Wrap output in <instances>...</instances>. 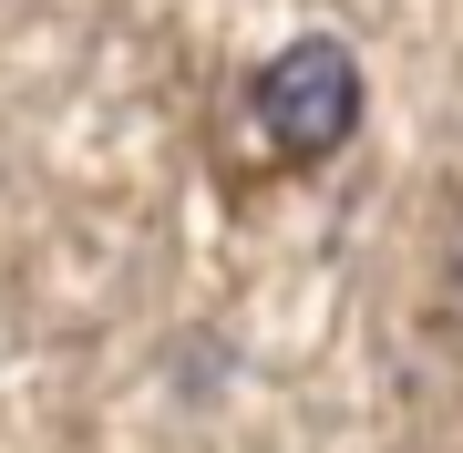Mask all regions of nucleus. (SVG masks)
<instances>
[{
  "label": "nucleus",
  "mask_w": 463,
  "mask_h": 453,
  "mask_svg": "<svg viewBox=\"0 0 463 453\" xmlns=\"http://www.w3.org/2000/svg\"><path fill=\"white\" fill-rule=\"evenodd\" d=\"M258 124H268V145H279L288 165L340 155L350 124H361V62H350L340 42H288L279 62L258 72Z\"/></svg>",
  "instance_id": "obj_1"
}]
</instances>
